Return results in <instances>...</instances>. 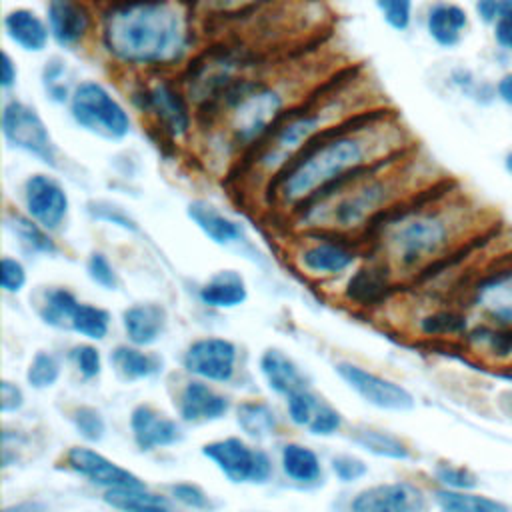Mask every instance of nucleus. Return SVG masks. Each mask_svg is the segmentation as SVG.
<instances>
[{"label":"nucleus","instance_id":"15","mask_svg":"<svg viewBox=\"0 0 512 512\" xmlns=\"http://www.w3.org/2000/svg\"><path fill=\"white\" fill-rule=\"evenodd\" d=\"M202 454L234 484H264L272 476V462L268 454L250 448L240 438L208 442L202 446Z\"/></svg>","mask_w":512,"mask_h":512},{"label":"nucleus","instance_id":"24","mask_svg":"<svg viewBox=\"0 0 512 512\" xmlns=\"http://www.w3.org/2000/svg\"><path fill=\"white\" fill-rule=\"evenodd\" d=\"M424 504L422 492L408 482H386L360 490L350 512H418Z\"/></svg>","mask_w":512,"mask_h":512},{"label":"nucleus","instance_id":"48","mask_svg":"<svg viewBox=\"0 0 512 512\" xmlns=\"http://www.w3.org/2000/svg\"><path fill=\"white\" fill-rule=\"evenodd\" d=\"M72 422L78 434L86 442H100L106 434V422L102 414L92 406H80L72 412Z\"/></svg>","mask_w":512,"mask_h":512},{"label":"nucleus","instance_id":"34","mask_svg":"<svg viewBox=\"0 0 512 512\" xmlns=\"http://www.w3.org/2000/svg\"><path fill=\"white\" fill-rule=\"evenodd\" d=\"M110 362L124 380H144L162 370V360L158 356L136 346H116L110 354Z\"/></svg>","mask_w":512,"mask_h":512},{"label":"nucleus","instance_id":"31","mask_svg":"<svg viewBox=\"0 0 512 512\" xmlns=\"http://www.w3.org/2000/svg\"><path fill=\"white\" fill-rule=\"evenodd\" d=\"M260 372H262L268 388L276 394L290 396V394L306 388L304 374L300 372L296 362L278 348H268L260 356Z\"/></svg>","mask_w":512,"mask_h":512},{"label":"nucleus","instance_id":"29","mask_svg":"<svg viewBox=\"0 0 512 512\" xmlns=\"http://www.w3.org/2000/svg\"><path fill=\"white\" fill-rule=\"evenodd\" d=\"M248 286L236 270H220L198 288V300L216 310H228L244 304Z\"/></svg>","mask_w":512,"mask_h":512},{"label":"nucleus","instance_id":"60","mask_svg":"<svg viewBox=\"0 0 512 512\" xmlns=\"http://www.w3.org/2000/svg\"><path fill=\"white\" fill-rule=\"evenodd\" d=\"M2 512H46V506L42 502L36 500H24V502H16L6 506Z\"/></svg>","mask_w":512,"mask_h":512},{"label":"nucleus","instance_id":"19","mask_svg":"<svg viewBox=\"0 0 512 512\" xmlns=\"http://www.w3.org/2000/svg\"><path fill=\"white\" fill-rule=\"evenodd\" d=\"M396 284L398 278L392 268L384 260L368 256V260L350 274L344 296L356 306H378L392 296Z\"/></svg>","mask_w":512,"mask_h":512},{"label":"nucleus","instance_id":"28","mask_svg":"<svg viewBox=\"0 0 512 512\" xmlns=\"http://www.w3.org/2000/svg\"><path fill=\"white\" fill-rule=\"evenodd\" d=\"M122 326L134 346H150L166 328V310L156 302L134 304L122 312Z\"/></svg>","mask_w":512,"mask_h":512},{"label":"nucleus","instance_id":"35","mask_svg":"<svg viewBox=\"0 0 512 512\" xmlns=\"http://www.w3.org/2000/svg\"><path fill=\"white\" fill-rule=\"evenodd\" d=\"M280 462H282L284 474L290 480L300 482V484L316 482L322 474V466H320L316 452L310 450L308 446H302L296 442H290L282 448Z\"/></svg>","mask_w":512,"mask_h":512},{"label":"nucleus","instance_id":"4","mask_svg":"<svg viewBox=\"0 0 512 512\" xmlns=\"http://www.w3.org/2000/svg\"><path fill=\"white\" fill-rule=\"evenodd\" d=\"M442 178L438 168L414 146L312 198L288 220L300 232L364 234L386 210Z\"/></svg>","mask_w":512,"mask_h":512},{"label":"nucleus","instance_id":"54","mask_svg":"<svg viewBox=\"0 0 512 512\" xmlns=\"http://www.w3.org/2000/svg\"><path fill=\"white\" fill-rule=\"evenodd\" d=\"M332 472L336 474V478L340 482H356L360 480L362 476H366L368 472V466L364 464V460L356 458V456H348V454H342V456H336L332 458Z\"/></svg>","mask_w":512,"mask_h":512},{"label":"nucleus","instance_id":"62","mask_svg":"<svg viewBox=\"0 0 512 512\" xmlns=\"http://www.w3.org/2000/svg\"><path fill=\"white\" fill-rule=\"evenodd\" d=\"M144 512H172V510H170L168 504H166V506H152V508H148V510H144Z\"/></svg>","mask_w":512,"mask_h":512},{"label":"nucleus","instance_id":"5","mask_svg":"<svg viewBox=\"0 0 512 512\" xmlns=\"http://www.w3.org/2000/svg\"><path fill=\"white\" fill-rule=\"evenodd\" d=\"M370 88V80L360 70H340L328 74L314 90L294 104L272 132L250 150L234 168V178L260 194L264 184L274 178L298 152L316 136L344 118L380 104Z\"/></svg>","mask_w":512,"mask_h":512},{"label":"nucleus","instance_id":"14","mask_svg":"<svg viewBox=\"0 0 512 512\" xmlns=\"http://www.w3.org/2000/svg\"><path fill=\"white\" fill-rule=\"evenodd\" d=\"M22 210L46 230H60L70 216V194L62 180L50 172H30L20 186Z\"/></svg>","mask_w":512,"mask_h":512},{"label":"nucleus","instance_id":"16","mask_svg":"<svg viewBox=\"0 0 512 512\" xmlns=\"http://www.w3.org/2000/svg\"><path fill=\"white\" fill-rule=\"evenodd\" d=\"M336 372L364 402L380 410L408 412L416 404L412 392L406 390L402 384L388 380L384 376H378L358 364L340 362L336 366Z\"/></svg>","mask_w":512,"mask_h":512},{"label":"nucleus","instance_id":"47","mask_svg":"<svg viewBox=\"0 0 512 512\" xmlns=\"http://www.w3.org/2000/svg\"><path fill=\"white\" fill-rule=\"evenodd\" d=\"M86 274L102 290H116L118 284H120V278H118V272H116L114 264L110 262V258L104 252H98V250L88 256Z\"/></svg>","mask_w":512,"mask_h":512},{"label":"nucleus","instance_id":"21","mask_svg":"<svg viewBox=\"0 0 512 512\" xmlns=\"http://www.w3.org/2000/svg\"><path fill=\"white\" fill-rule=\"evenodd\" d=\"M472 322L474 316L460 300L442 298L416 318V332L428 340L460 344Z\"/></svg>","mask_w":512,"mask_h":512},{"label":"nucleus","instance_id":"39","mask_svg":"<svg viewBox=\"0 0 512 512\" xmlns=\"http://www.w3.org/2000/svg\"><path fill=\"white\" fill-rule=\"evenodd\" d=\"M198 14V18L208 20H226L238 18L250 12L260 10L272 0H188Z\"/></svg>","mask_w":512,"mask_h":512},{"label":"nucleus","instance_id":"3","mask_svg":"<svg viewBox=\"0 0 512 512\" xmlns=\"http://www.w3.org/2000/svg\"><path fill=\"white\" fill-rule=\"evenodd\" d=\"M198 22L188 0H102L94 44L130 76L172 74L198 52Z\"/></svg>","mask_w":512,"mask_h":512},{"label":"nucleus","instance_id":"10","mask_svg":"<svg viewBox=\"0 0 512 512\" xmlns=\"http://www.w3.org/2000/svg\"><path fill=\"white\" fill-rule=\"evenodd\" d=\"M458 300L474 320L512 328V252L480 264Z\"/></svg>","mask_w":512,"mask_h":512},{"label":"nucleus","instance_id":"52","mask_svg":"<svg viewBox=\"0 0 512 512\" xmlns=\"http://www.w3.org/2000/svg\"><path fill=\"white\" fill-rule=\"evenodd\" d=\"M70 358H72L74 366L78 368V372L82 374V378H86V380L96 378L100 374V370H102L100 352H98V348H94L90 344L74 346L70 350Z\"/></svg>","mask_w":512,"mask_h":512},{"label":"nucleus","instance_id":"26","mask_svg":"<svg viewBox=\"0 0 512 512\" xmlns=\"http://www.w3.org/2000/svg\"><path fill=\"white\" fill-rule=\"evenodd\" d=\"M130 428L134 442L142 450L164 448L182 440V430L178 422L146 404H140L132 410Z\"/></svg>","mask_w":512,"mask_h":512},{"label":"nucleus","instance_id":"37","mask_svg":"<svg viewBox=\"0 0 512 512\" xmlns=\"http://www.w3.org/2000/svg\"><path fill=\"white\" fill-rule=\"evenodd\" d=\"M354 444H358L362 450L388 458V460H408L410 458V448L404 440L398 436L384 432V430H374V428H358L352 434Z\"/></svg>","mask_w":512,"mask_h":512},{"label":"nucleus","instance_id":"55","mask_svg":"<svg viewBox=\"0 0 512 512\" xmlns=\"http://www.w3.org/2000/svg\"><path fill=\"white\" fill-rule=\"evenodd\" d=\"M170 492L174 496V500H178L180 504H184L186 508H194V510H204L210 506V500L206 496V492L192 484V482H180L170 486Z\"/></svg>","mask_w":512,"mask_h":512},{"label":"nucleus","instance_id":"6","mask_svg":"<svg viewBox=\"0 0 512 512\" xmlns=\"http://www.w3.org/2000/svg\"><path fill=\"white\" fill-rule=\"evenodd\" d=\"M312 74L256 72L236 84L210 112L198 116V128L206 152L214 164L232 168L254 150L284 114L298 104L322 80H310Z\"/></svg>","mask_w":512,"mask_h":512},{"label":"nucleus","instance_id":"20","mask_svg":"<svg viewBox=\"0 0 512 512\" xmlns=\"http://www.w3.org/2000/svg\"><path fill=\"white\" fill-rule=\"evenodd\" d=\"M460 346L488 368H512V328L474 320Z\"/></svg>","mask_w":512,"mask_h":512},{"label":"nucleus","instance_id":"27","mask_svg":"<svg viewBox=\"0 0 512 512\" xmlns=\"http://www.w3.org/2000/svg\"><path fill=\"white\" fill-rule=\"evenodd\" d=\"M230 408L226 396L212 390L200 380L188 382L178 396V412L184 422H212L222 418Z\"/></svg>","mask_w":512,"mask_h":512},{"label":"nucleus","instance_id":"2","mask_svg":"<svg viewBox=\"0 0 512 512\" xmlns=\"http://www.w3.org/2000/svg\"><path fill=\"white\" fill-rule=\"evenodd\" d=\"M486 206L448 178L378 216L362 234L368 256L384 260L396 278L418 280L474 246L490 228Z\"/></svg>","mask_w":512,"mask_h":512},{"label":"nucleus","instance_id":"36","mask_svg":"<svg viewBox=\"0 0 512 512\" xmlns=\"http://www.w3.org/2000/svg\"><path fill=\"white\" fill-rule=\"evenodd\" d=\"M78 304H80V300L76 298V294L72 290H68L64 286H52V288L44 290L40 306H38V314H40L42 322L48 326L68 328Z\"/></svg>","mask_w":512,"mask_h":512},{"label":"nucleus","instance_id":"61","mask_svg":"<svg viewBox=\"0 0 512 512\" xmlns=\"http://www.w3.org/2000/svg\"><path fill=\"white\" fill-rule=\"evenodd\" d=\"M502 170L512 178V148L502 154Z\"/></svg>","mask_w":512,"mask_h":512},{"label":"nucleus","instance_id":"11","mask_svg":"<svg viewBox=\"0 0 512 512\" xmlns=\"http://www.w3.org/2000/svg\"><path fill=\"white\" fill-rule=\"evenodd\" d=\"M0 132L8 150L26 154L50 170L62 168V152L34 104L18 96H4Z\"/></svg>","mask_w":512,"mask_h":512},{"label":"nucleus","instance_id":"32","mask_svg":"<svg viewBox=\"0 0 512 512\" xmlns=\"http://www.w3.org/2000/svg\"><path fill=\"white\" fill-rule=\"evenodd\" d=\"M78 80L70 62L62 54L48 56L40 66V88L44 98L52 106H68L70 96L76 88Z\"/></svg>","mask_w":512,"mask_h":512},{"label":"nucleus","instance_id":"43","mask_svg":"<svg viewBox=\"0 0 512 512\" xmlns=\"http://www.w3.org/2000/svg\"><path fill=\"white\" fill-rule=\"evenodd\" d=\"M380 20L394 32H408L416 20V0H372Z\"/></svg>","mask_w":512,"mask_h":512},{"label":"nucleus","instance_id":"41","mask_svg":"<svg viewBox=\"0 0 512 512\" xmlns=\"http://www.w3.org/2000/svg\"><path fill=\"white\" fill-rule=\"evenodd\" d=\"M104 502L120 512H144L152 506L168 504L164 496L152 494L146 488H110L104 494Z\"/></svg>","mask_w":512,"mask_h":512},{"label":"nucleus","instance_id":"49","mask_svg":"<svg viewBox=\"0 0 512 512\" xmlns=\"http://www.w3.org/2000/svg\"><path fill=\"white\" fill-rule=\"evenodd\" d=\"M488 32L492 40V50L512 60V0H502L500 16Z\"/></svg>","mask_w":512,"mask_h":512},{"label":"nucleus","instance_id":"50","mask_svg":"<svg viewBox=\"0 0 512 512\" xmlns=\"http://www.w3.org/2000/svg\"><path fill=\"white\" fill-rule=\"evenodd\" d=\"M286 400H288V416L296 426H308L320 406L316 396L310 394L308 388L286 396Z\"/></svg>","mask_w":512,"mask_h":512},{"label":"nucleus","instance_id":"12","mask_svg":"<svg viewBox=\"0 0 512 512\" xmlns=\"http://www.w3.org/2000/svg\"><path fill=\"white\" fill-rule=\"evenodd\" d=\"M362 256V242L338 232H304L294 262L310 278L330 280L346 274Z\"/></svg>","mask_w":512,"mask_h":512},{"label":"nucleus","instance_id":"51","mask_svg":"<svg viewBox=\"0 0 512 512\" xmlns=\"http://www.w3.org/2000/svg\"><path fill=\"white\" fill-rule=\"evenodd\" d=\"M28 282L26 266L14 256L0 258V286L8 294H18Z\"/></svg>","mask_w":512,"mask_h":512},{"label":"nucleus","instance_id":"45","mask_svg":"<svg viewBox=\"0 0 512 512\" xmlns=\"http://www.w3.org/2000/svg\"><path fill=\"white\" fill-rule=\"evenodd\" d=\"M482 80H484V74H480L476 68L468 64H454L444 74V86L466 102H472Z\"/></svg>","mask_w":512,"mask_h":512},{"label":"nucleus","instance_id":"13","mask_svg":"<svg viewBox=\"0 0 512 512\" xmlns=\"http://www.w3.org/2000/svg\"><path fill=\"white\" fill-rule=\"evenodd\" d=\"M44 18L52 44L64 52H78L96 42L98 10L90 0H46Z\"/></svg>","mask_w":512,"mask_h":512},{"label":"nucleus","instance_id":"17","mask_svg":"<svg viewBox=\"0 0 512 512\" xmlns=\"http://www.w3.org/2000/svg\"><path fill=\"white\" fill-rule=\"evenodd\" d=\"M472 22V12L456 0H432L420 14L426 38L444 52H452L464 44Z\"/></svg>","mask_w":512,"mask_h":512},{"label":"nucleus","instance_id":"25","mask_svg":"<svg viewBox=\"0 0 512 512\" xmlns=\"http://www.w3.org/2000/svg\"><path fill=\"white\" fill-rule=\"evenodd\" d=\"M186 216L192 220V224L216 246H248V234L242 222L222 212L216 204L196 198L188 204Z\"/></svg>","mask_w":512,"mask_h":512},{"label":"nucleus","instance_id":"42","mask_svg":"<svg viewBox=\"0 0 512 512\" xmlns=\"http://www.w3.org/2000/svg\"><path fill=\"white\" fill-rule=\"evenodd\" d=\"M432 476L436 488L444 490H476L480 486L478 474L472 468L456 462H436Z\"/></svg>","mask_w":512,"mask_h":512},{"label":"nucleus","instance_id":"7","mask_svg":"<svg viewBox=\"0 0 512 512\" xmlns=\"http://www.w3.org/2000/svg\"><path fill=\"white\" fill-rule=\"evenodd\" d=\"M262 72L256 52L240 44H220L198 50L178 72V80L192 100L196 114L210 112L236 84Z\"/></svg>","mask_w":512,"mask_h":512},{"label":"nucleus","instance_id":"22","mask_svg":"<svg viewBox=\"0 0 512 512\" xmlns=\"http://www.w3.org/2000/svg\"><path fill=\"white\" fill-rule=\"evenodd\" d=\"M66 464L76 474L88 478L90 482L110 488H144V482L130 470L118 466L104 454L86 448V446H74L66 454Z\"/></svg>","mask_w":512,"mask_h":512},{"label":"nucleus","instance_id":"23","mask_svg":"<svg viewBox=\"0 0 512 512\" xmlns=\"http://www.w3.org/2000/svg\"><path fill=\"white\" fill-rule=\"evenodd\" d=\"M6 40L24 54H44L52 44V36L44 14L28 6H14L2 18Z\"/></svg>","mask_w":512,"mask_h":512},{"label":"nucleus","instance_id":"44","mask_svg":"<svg viewBox=\"0 0 512 512\" xmlns=\"http://www.w3.org/2000/svg\"><path fill=\"white\" fill-rule=\"evenodd\" d=\"M86 214L94 222H104L110 226H116L124 232H138L140 226L138 222L124 210L120 204L110 202V200H88L86 202Z\"/></svg>","mask_w":512,"mask_h":512},{"label":"nucleus","instance_id":"18","mask_svg":"<svg viewBox=\"0 0 512 512\" xmlns=\"http://www.w3.org/2000/svg\"><path fill=\"white\" fill-rule=\"evenodd\" d=\"M236 346L226 338H200L194 340L182 358L184 368L208 382H228L236 370Z\"/></svg>","mask_w":512,"mask_h":512},{"label":"nucleus","instance_id":"30","mask_svg":"<svg viewBox=\"0 0 512 512\" xmlns=\"http://www.w3.org/2000/svg\"><path fill=\"white\" fill-rule=\"evenodd\" d=\"M4 226L30 254L54 256L60 250L56 240L52 238V232L38 224L34 218H30L24 210H6Z\"/></svg>","mask_w":512,"mask_h":512},{"label":"nucleus","instance_id":"46","mask_svg":"<svg viewBox=\"0 0 512 512\" xmlns=\"http://www.w3.org/2000/svg\"><path fill=\"white\" fill-rule=\"evenodd\" d=\"M58 378H60V362L50 352H38L26 370V380L36 390L56 384Z\"/></svg>","mask_w":512,"mask_h":512},{"label":"nucleus","instance_id":"56","mask_svg":"<svg viewBox=\"0 0 512 512\" xmlns=\"http://www.w3.org/2000/svg\"><path fill=\"white\" fill-rule=\"evenodd\" d=\"M20 80V68L16 58L4 48L0 54V90L4 96H10V92L18 86Z\"/></svg>","mask_w":512,"mask_h":512},{"label":"nucleus","instance_id":"33","mask_svg":"<svg viewBox=\"0 0 512 512\" xmlns=\"http://www.w3.org/2000/svg\"><path fill=\"white\" fill-rule=\"evenodd\" d=\"M438 512H512V506L502 498L476 490H434Z\"/></svg>","mask_w":512,"mask_h":512},{"label":"nucleus","instance_id":"40","mask_svg":"<svg viewBox=\"0 0 512 512\" xmlns=\"http://www.w3.org/2000/svg\"><path fill=\"white\" fill-rule=\"evenodd\" d=\"M68 328L90 340H102L110 328V314L96 304L80 302L72 314Z\"/></svg>","mask_w":512,"mask_h":512},{"label":"nucleus","instance_id":"8","mask_svg":"<svg viewBox=\"0 0 512 512\" xmlns=\"http://www.w3.org/2000/svg\"><path fill=\"white\" fill-rule=\"evenodd\" d=\"M132 108L166 144H184L198 128V114L184 86L172 74L134 76L128 88Z\"/></svg>","mask_w":512,"mask_h":512},{"label":"nucleus","instance_id":"9","mask_svg":"<svg viewBox=\"0 0 512 512\" xmlns=\"http://www.w3.org/2000/svg\"><path fill=\"white\" fill-rule=\"evenodd\" d=\"M66 112L80 132L104 142H122L134 130L130 108L108 84L96 78L78 80Z\"/></svg>","mask_w":512,"mask_h":512},{"label":"nucleus","instance_id":"58","mask_svg":"<svg viewBox=\"0 0 512 512\" xmlns=\"http://www.w3.org/2000/svg\"><path fill=\"white\" fill-rule=\"evenodd\" d=\"M24 406V392L18 384L10 380L0 382V412L10 414L18 412Z\"/></svg>","mask_w":512,"mask_h":512},{"label":"nucleus","instance_id":"57","mask_svg":"<svg viewBox=\"0 0 512 512\" xmlns=\"http://www.w3.org/2000/svg\"><path fill=\"white\" fill-rule=\"evenodd\" d=\"M500 8H502V0H472L470 12H472L474 22H478L482 28L490 30L500 16Z\"/></svg>","mask_w":512,"mask_h":512},{"label":"nucleus","instance_id":"38","mask_svg":"<svg viewBox=\"0 0 512 512\" xmlns=\"http://www.w3.org/2000/svg\"><path fill=\"white\" fill-rule=\"evenodd\" d=\"M236 422L240 430L254 440H264L272 436L278 426L274 410L268 404L256 402V400H248L238 406Z\"/></svg>","mask_w":512,"mask_h":512},{"label":"nucleus","instance_id":"1","mask_svg":"<svg viewBox=\"0 0 512 512\" xmlns=\"http://www.w3.org/2000/svg\"><path fill=\"white\" fill-rule=\"evenodd\" d=\"M414 146L400 114L384 102L374 104L316 136L264 184L260 200L290 218L312 198Z\"/></svg>","mask_w":512,"mask_h":512},{"label":"nucleus","instance_id":"59","mask_svg":"<svg viewBox=\"0 0 512 512\" xmlns=\"http://www.w3.org/2000/svg\"><path fill=\"white\" fill-rule=\"evenodd\" d=\"M494 84H496L498 104L512 110V68L498 72V76L494 78Z\"/></svg>","mask_w":512,"mask_h":512},{"label":"nucleus","instance_id":"53","mask_svg":"<svg viewBox=\"0 0 512 512\" xmlns=\"http://www.w3.org/2000/svg\"><path fill=\"white\" fill-rule=\"evenodd\" d=\"M342 426V416L338 410H334L332 406L320 404L316 414L312 416L308 430L314 436H332L334 432H338Z\"/></svg>","mask_w":512,"mask_h":512}]
</instances>
